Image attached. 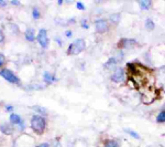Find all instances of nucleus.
I'll return each mask as SVG.
<instances>
[{
	"mask_svg": "<svg viewBox=\"0 0 165 147\" xmlns=\"http://www.w3.org/2000/svg\"><path fill=\"white\" fill-rule=\"evenodd\" d=\"M0 131L3 133V134H8L10 135L12 133V127L10 126V125H7V124H3V125H1L0 126Z\"/></svg>",
	"mask_w": 165,
	"mask_h": 147,
	"instance_id": "12",
	"label": "nucleus"
},
{
	"mask_svg": "<svg viewBox=\"0 0 165 147\" xmlns=\"http://www.w3.org/2000/svg\"><path fill=\"white\" fill-rule=\"evenodd\" d=\"M65 36H66L67 38H71V37H72V31L66 30V31H65Z\"/></svg>",
	"mask_w": 165,
	"mask_h": 147,
	"instance_id": "25",
	"label": "nucleus"
},
{
	"mask_svg": "<svg viewBox=\"0 0 165 147\" xmlns=\"http://www.w3.org/2000/svg\"><path fill=\"white\" fill-rule=\"evenodd\" d=\"M124 79H126V73H124V70L121 69V67L117 69L116 71L112 73V75H111V80L113 81L115 83H122Z\"/></svg>",
	"mask_w": 165,
	"mask_h": 147,
	"instance_id": "5",
	"label": "nucleus"
},
{
	"mask_svg": "<svg viewBox=\"0 0 165 147\" xmlns=\"http://www.w3.org/2000/svg\"><path fill=\"white\" fill-rule=\"evenodd\" d=\"M37 147H50V145L48 143H42V144H40V145H37Z\"/></svg>",
	"mask_w": 165,
	"mask_h": 147,
	"instance_id": "26",
	"label": "nucleus"
},
{
	"mask_svg": "<svg viewBox=\"0 0 165 147\" xmlns=\"http://www.w3.org/2000/svg\"><path fill=\"white\" fill-rule=\"evenodd\" d=\"M57 3H58V5H62V3H63V1H62V0H58V2H57Z\"/></svg>",
	"mask_w": 165,
	"mask_h": 147,
	"instance_id": "32",
	"label": "nucleus"
},
{
	"mask_svg": "<svg viewBox=\"0 0 165 147\" xmlns=\"http://www.w3.org/2000/svg\"><path fill=\"white\" fill-rule=\"evenodd\" d=\"M5 63H6V56L2 54V53H0V67H2Z\"/></svg>",
	"mask_w": 165,
	"mask_h": 147,
	"instance_id": "21",
	"label": "nucleus"
},
{
	"mask_svg": "<svg viewBox=\"0 0 165 147\" xmlns=\"http://www.w3.org/2000/svg\"><path fill=\"white\" fill-rule=\"evenodd\" d=\"M139 5H140L142 10H147L151 7V1L150 0H141V1H139Z\"/></svg>",
	"mask_w": 165,
	"mask_h": 147,
	"instance_id": "13",
	"label": "nucleus"
},
{
	"mask_svg": "<svg viewBox=\"0 0 165 147\" xmlns=\"http://www.w3.org/2000/svg\"><path fill=\"white\" fill-rule=\"evenodd\" d=\"M53 147H62L61 143H60V142H55V143H54V146H53Z\"/></svg>",
	"mask_w": 165,
	"mask_h": 147,
	"instance_id": "27",
	"label": "nucleus"
},
{
	"mask_svg": "<svg viewBox=\"0 0 165 147\" xmlns=\"http://www.w3.org/2000/svg\"><path fill=\"white\" fill-rule=\"evenodd\" d=\"M76 7H77L79 10H85V6H84V3H81V2H77V3H76Z\"/></svg>",
	"mask_w": 165,
	"mask_h": 147,
	"instance_id": "23",
	"label": "nucleus"
},
{
	"mask_svg": "<svg viewBox=\"0 0 165 147\" xmlns=\"http://www.w3.org/2000/svg\"><path fill=\"white\" fill-rule=\"evenodd\" d=\"M0 76H2L5 80H7L8 82H10V83H12V84H20V79L13 73L11 70H9V69L1 70L0 71Z\"/></svg>",
	"mask_w": 165,
	"mask_h": 147,
	"instance_id": "3",
	"label": "nucleus"
},
{
	"mask_svg": "<svg viewBox=\"0 0 165 147\" xmlns=\"http://www.w3.org/2000/svg\"><path fill=\"white\" fill-rule=\"evenodd\" d=\"M105 147H119V143L115 139H108L105 142Z\"/></svg>",
	"mask_w": 165,
	"mask_h": 147,
	"instance_id": "14",
	"label": "nucleus"
},
{
	"mask_svg": "<svg viewBox=\"0 0 165 147\" xmlns=\"http://www.w3.org/2000/svg\"><path fill=\"white\" fill-rule=\"evenodd\" d=\"M11 3H12V5H16V6H19V5H20V1H14V0H12Z\"/></svg>",
	"mask_w": 165,
	"mask_h": 147,
	"instance_id": "28",
	"label": "nucleus"
},
{
	"mask_svg": "<svg viewBox=\"0 0 165 147\" xmlns=\"http://www.w3.org/2000/svg\"><path fill=\"white\" fill-rule=\"evenodd\" d=\"M86 48V42L84 39H77L74 42L69 44L67 48V54L69 55H77L80 52H83Z\"/></svg>",
	"mask_w": 165,
	"mask_h": 147,
	"instance_id": "2",
	"label": "nucleus"
},
{
	"mask_svg": "<svg viewBox=\"0 0 165 147\" xmlns=\"http://www.w3.org/2000/svg\"><path fill=\"white\" fill-rule=\"evenodd\" d=\"M95 25H96V30L99 33H104V32H106V31L108 30V22L105 19H98V20H96Z\"/></svg>",
	"mask_w": 165,
	"mask_h": 147,
	"instance_id": "7",
	"label": "nucleus"
},
{
	"mask_svg": "<svg viewBox=\"0 0 165 147\" xmlns=\"http://www.w3.org/2000/svg\"><path fill=\"white\" fill-rule=\"evenodd\" d=\"M126 132L128 133L129 135H131L132 137H134V138H136V139H139L140 138V136H139V134H136L135 132H133V131H131V129H126Z\"/></svg>",
	"mask_w": 165,
	"mask_h": 147,
	"instance_id": "20",
	"label": "nucleus"
},
{
	"mask_svg": "<svg viewBox=\"0 0 165 147\" xmlns=\"http://www.w3.org/2000/svg\"><path fill=\"white\" fill-rule=\"evenodd\" d=\"M120 13H115V14H112L111 17H110V20H111V22H113L115 25H117L118 22H119V20H120Z\"/></svg>",
	"mask_w": 165,
	"mask_h": 147,
	"instance_id": "17",
	"label": "nucleus"
},
{
	"mask_svg": "<svg viewBox=\"0 0 165 147\" xmlns=\"http://www.w3.org/2000/svg\"><path fill=\"white\" fill-rule=\"evenodd\" d=\"M0 6H7V2L6 1H1V0H0Z\"/></svg>",
	"mask_w": 165,
	"mask_h": 147,
	"instance_id": "30",
	"label": "nucleus"
},
{
	"mask_svg": "<svg viewBox=\"0 0 165 147\" xmlns=\"http://www.w3.org/2000/svg\"><path fill=\"white\" fill-rule=\"evenodd\" d=\"M46 127V121L45 118L40 115H34L31 118V128L33 129L37 134H43L44 129Z\"/></svg>",
	"mask_w": 165,
	"mask_h": 147,
	"instance_id": "1",
	"label": "nucleus"
},
{
	"mask_svg": "<svg viewBox=\"0 0 165 147\" xmlns=\"http://www.w3.org/2000/svg\"><path fill=\"white\" fill-rule=\"evenodd\" d=\"M32 109H33L34 111H37V113H40L41 115H46V114H48V111L45 110L44 107H40V106H33Z\"/></svg>",
	"mask_w": 165,
	"mask_h": 147,
	"instance_id": "15",
	"label": "nucleus"
},
{
	"mask_svg": "<svg viewBox=\"0 0 165 147\" xmlns=\"http://www.w3.org/2000/svg\"><path fill=\"white\" fill-rule=\"evenodd\" d=\"M136 45V41L133 39H122L119 41V48L122 49H133Z\"/></svg>",
	"mask_w": 165,
	"mask_h": 147,
	"instance_id": "6",
	"label": "nucleus"
},
{
	"mask_svg": "<svg viewBox=\"0 0 165 147\" xmlns=\"http://www.w3.org/2000/svg\"><path fill=\"white\" fill-rule=\"evenodd\" d=\"M156 122L165 123V111H162L159 115L156 116Z\"/></svg>",
	"mask_w": 165,
	"mask_h": 147,
	"instance_id": "18",
	"label": "nucleus"
},
{
	"mask_svg": "<svg viewBox=\"0 0 165 147\" xmlns=\"http://www.w3.org/2000/svg\"><path fill=\"white\" fill-rule=\"evenodd\" d=\"M118 63H119V60L117 58H110L109 60L104 64V67L106 70H113V69H116Z\"/></svg>",
	"mask_w": 165,
	"mask_h": 147,
	"instance_id": "9",
	"label": "nucleus"
},
{
	"mask_svg": "<svg viewBox=\"0 0 165 147\" xmlns=\"http://www.w3.org/2000/svg\"><path fill=\"white\" fill-rule=\"evenodd\" d=\"M55 41L58 43L60 45H62V40H61V39H58V38H55Z\"/></svg>",
	"mask_w": 165,
	"mask_h": 147,
	"instance_id": "29",
	"label": "nucleus"
},
{
	"mask_svg": "<svg viewBox=\"0 0 165 147\" xmlns=\"http://www.w3.org/2000/svg\"><path fill=\"white\" fill-rule=\"evenodd\" d=\"M43 79H44V81H45L48 84H52L53 82L56 81V78H55L53 74L49 73V72H44V74H43Z\"/></svg>",
	"mask_w": 165,
	"mask_h": 147,
	"instance_id": "11",
	"label": "nucleus"
},
{
	"mask_svg": "<svg viewBox=\"0 0 165 147\" xmlns=\"http://www.w3.org/2000/svg\"><path fill=\"white\" fill-rule=\"evenodd\" d=\"M154 27H155V25H154V22H153L151 19H147V20H145V28H147V29L153 30Z\"/></svg>",
	"mask_w": 165,
	"mask_h": 147,
	"instance_id": "16",
	"label": "nucleus"
},
{
	"mask_svg": "<svg viewBox=\"0 0 165 147\" xmlns=\"http://www.w3.org/2000/svg\"><path fill=\"white\" fill-rule=\"evenodd\" d=\"M10 122L12 123V124L19 125L21 131H23V129L25 128L23 120H22V118L20 117V115H18V114H11V115H10Z\"/></svg>",
	"mask_w": 165,
	"mask_h": 147,
	"instance_id": "8",
	"label": "nucleus"
},
{
	"mask_svg": "<svg viewBox=\"0 0 165 147\" xmlns=\"http://www.w3.org/2000/svg\"><path fill=\"white\" fill-rule=\"evenodd\" d=\"M37 40L39 44L42 47L43 49H46L49 45V38H48V32L45 29H40L39 33L37 36Z\"/></svg>",
	"mask_w": 165,
	"mask_h": 147,
	"instance_id": "4",
	"label": "nucleus"
},
{
	"mask_svg": "<svg viewBox=\"0 0 165 147\" xmlns=\"http://www.w3.org/2000/svg\"><path fill=\"white\" fill-rule=\"evenodd\" d=\"M80 23H81V28H83V29H88V28H89V27H88V23L86 22L85 19H83Z\"/></svg>",
	"mask_w": 165,
	"mask_h": 147,
	"instance_id": "22",
	"label": "nucleus"
},
{
	"mask_svg": "<svg viewBox=\"0 0 165 147\" xmlns=\"http://www.w3.org/2000/svg\"><path fill=\"white\" fill-rule=\"evenodd\" d=\"M25 39L28 40V41H30V42H33L34 40H35V34H34V29H26L25 30Z\"/></svg>",
	"mask_w": 165,
	"mask_h": 147,
	"instance_id": "10",
	"label": "nucleus"
},
{
	"mask_svg": "<svg viewBox=\"0 0 165 147\" xmlns=\"http://www.w3.org/2000/svg\"><path fill=\"white\" fill-rule=\"evenodd\" d=\"M32 16H33V18L37 20V19L40 18V16H41L40 10H39L37 8H33V9H32Z\"/></svg>",
	"mask_w": 165,
	"mask_h": 147,
	"instance_id": "19",
	"label": "nucleus"
},
{
	"mask_svg": "<svg viewBox=\"0 0 165 147\" xmlns=\"http://www.w3.org/2000/svg\"><path fill=\"white\" fill-rule=\"evenodd\" d=\"M12 110H13L12 106H8V107H7V111H9V112H10V111H12Z\"/></svg>",
	"mask_w": 165,
	"mask_h": 147,
	"instance_id": "31",
	"label": "nucleus"
},
{
	"mask_svg": "<svg viewBox=\"0 0 165 147\" xmlns=\"http://www.w3.org/2000/svg\"><path fill=\"white\" fill-rule=\"evenodd\" d=\"M3 40H5V34H3V32H2V31L0 30V43L2 42Z\"/></svg>",
	"mask_w": 165,
	"mask_h": 147,
	"instance_id": "24",
	"label": "nucleus"
}]
</instances>
